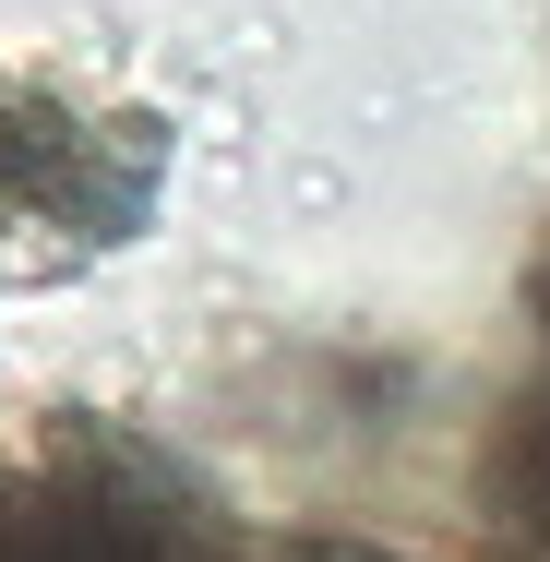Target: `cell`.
Segmentation results:
<instances>
[{
	"instance_id": "6da1fadb",
	"label": "cell",
	"mask_w": 550,
	"mask_h": 562,
	"mask_svg": "<svg viewBox=\"0 0 550 562\" xmlns=\"http://www.w3.org/2000/svg\"><path fill=\"white\" fill-rule=\"evenodd\" d=\"M144 192H156V144L72 120L48 85H0V288L72 276L97 239L132 227Z\"/></svg>"
}]
</instances>
